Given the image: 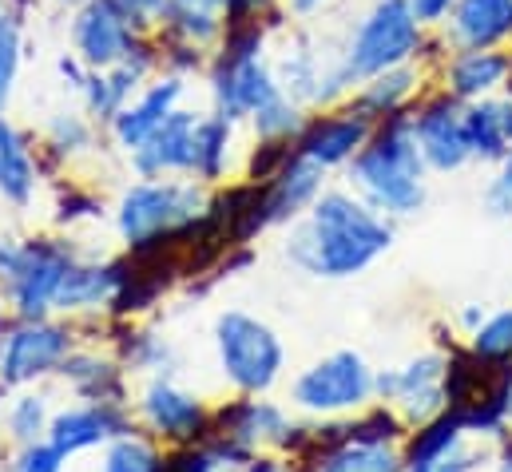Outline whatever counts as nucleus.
I'll list each match as a JSON object with an SVG mask.
<instances>
[{
	"label": "nucleus",
	"instance_id": "f704fd0d",
	"mask_svg": "<svg viewBox=\"0 0 512 472\" xmlns=\"http://www.w3.org/2000/svg\"><path fill=\"white\" fill-rule=\"evenodd\" d=\"M100 472H163V453L143 437V433H124L112 445H104Z\"/></svg>",
	"mask_w": 512,
	"mask_h": 472
},
{
	"label": "nucleus",
	"instance_id": "f3484780",
	"mask_svg": "<svg viewBox=\"0 0 512 472\" xmlns=\"http://www.w3.org/2000/svg\"><path fill=\"white\" fill-rule=\"evenodd\" d=\"M509 48H449L433 68V84L461 104L493 100L509 88Z\"/></svg>",
	"mask_w": 512,
	"mask_h": 472
},
{
	"label": "nucleus",
	"instance_id": "09e8293b",
	"mask_svg": "<svg viewBox=\"0 0 512 472\" xmlns=\"http://www.w3.org/2000/svg\"><path fill=\"white\" fill-rule=\"evenodd\" d=\"M243 472H290V465H282L278 457H251Z\"/></svg>",
	"mask_w": 512,
	"mask_h": 472
},
{
	"label": "nucleus",
	"instance_id": "a19ab883",
	"mask_svg": "<svg viewBox=\"0 0 512 472\" xmlns=\"http://www.w3.org/2000/svg\"><path fill=\"white\" fill-rule=\"evenodd\" d=\"M481 203H485L489 219H512V151L497 163V171H493Z\"/></svg>",
	"mask_w": 512,
	"mask_h": 472
},
{
	"label": "nucleus",
	"instance_id": "2f4dec72",
	"mask_svg": "<svg viewBox=\"0 0 512 472\" xmlns=\"http://www.w3.org/2000/svg\"><path fill=\"white\" fill-rule=\"evenodd\" d=\"M227 32V20L223 12H207V8H183V4H171L163 28L155 36H171V40H187V44H199V48H211L223 40Z\"/></svg>",
	"mask_w": 512,
	"mask_h": 472
},
{
	"label": "nucleus",
	"instance_id": "a18cd8bd",
	"mask_svg": "<svg viewBox=\"0 0 512 472\" xmlns=\"http://www.w3.org/2000/svg\"><path fill=\"white\" fill-rule=\"evenodd\" d=\"M409 8H413V16H417L429 32H437V28L445 24V16H449L453 0H409Z\"/></svg>",
	"mask_w": 512,
	"mask_h": 472
},
{
	"label": "nucleus",
	"instance_id": "f257e3e1",
	"mask_svg": "<svg viewBox=\"0 0 512 472\" xmlns=\"http://www.w3.org/2000/svg\"><path fill=\"white\" fill-rule=\"evenodd\" d=\"M393 246V219L378 215L350 187H326L318 203L286 227V262L310 278H354Z\"/></svg>",
	"mask_w": 512,
	"mask_h": 472
},
{
	"label": "nucleus",
	"instance_id": "6e6d98bb",
	"mask_svg": "<svg viewBox=\"0 0 512 472\" xmlns=\"http://www.w3.org/2000/svg\"><path fill=\"white\" fill-rule=\"evenodd\" d=\"M4 310H8V298H4V290H0V318H4Z\"/></svg>",
	"mask_w": 512,
	"mask_h": 472
},
{
	"label": "nucleus",
	"instance_id": "a878e982",
	"mask_svg": "<svg viewBox=\"0 0 512 472\" xmlns=\"http://www.w3.org/2000/svg\"><path fill=\"white\" fill-rule=\"evenodd\" d=\"M80 401H104V405H131L128 365L116 357H100L96 350H72L56 373Z\"/></svg>",
	"mask_w": 512,
	"mask_h": 472
},
{
	"label": "nucleus",
	"instance_id": "1a4fd4ad",
	"mask_svg": "<svg viewBox=\"0 0 512 472\" xmlns=\"http://www.w3.org/2000/svg\"><path fill=\"white\" fill-rule=\"evenodd\" d=\"M84 258L80 246L72 238L60 235H32L20 246V262L12 270V278L0 286L8 298L12 318H48L56 314V290L64 282V274L72 270V262Z\"/></svg>",
	"mask_w": 512,
	"mask_h": 472
},
{
	"label": "nucleus",
	"instance_id": "cd10ccee",
	"mask_svg": "<svg viewBox=\"0 0 512 472\" xmlns=\"http://www.w3.org/2000/svg\"><path fill=\"white\" fill-rule=\"evenodd\" d=\"M465 139H469L473 163L497 167L509 155L512 147H509V135H505V123H501V96L465 104Z\"/></svg>",
	"mask_w": 512,
	"mask_h": 472
},
{
	"label": "nucleus",
	"instance_id": "a211bd4d",
	"mask_svg": "<svg viewBox=\"0 0 512 472\" xmlns=\"http://www.w3.org/2000/svg\"><path fill=\"white\" fill-rule=\"evenodd\" d=\"M131 413L128 405H104V401H76V405H64L52 413V425H48V441L72 461L76 453H88V449H104L112 445L116 437L131 433Z\"/></svg>",
	"mask_w": 512,
	"mask_h": 472
},
{
	"label": "nucleus",
	"instance_id": "de8ad7c7",
	"mask_svg": "<svg viewBox=\"0 0 512 472\" xmlns=\"http://www.w3.org/2000/svg\"><path fill=\"white\" fill-rule=\"evenodd\" d=\"M20 246H24V238H12V235H0V286L12 278V270H16V262H20Z\"/></svg>",
	"mask_w": 512,
	"mask_h": 472
},
{
	"label": "nucleus",
	"instance_id": "6e6552de",
	"mask_svg": "<svg viewBox=\"0 0 512 472\" xmlns=\"http://www.w3.org/2000/svg\"><path fill=\"white\" fill-rule=\"evenodd\" d=\"M76 350V326L52 318H12L0 330V393L28 389L60 373L64 357Z\"/></svg>",
	"mask_w": 512,
	"mask_h": 472
},
{
	"label": "nucleus",
	"instance_id": "b1692460",
	"mask_svg": "<svg viewBox=\"0 0 512 472\" xmlns=\"http://www.w3.org/2000/svg\"><path fill=\"white\" fill-rule=\"evenodd\" d=\"M235 167L243 171V147H239V123L203 108L195 127V155H191V175L203 187H227Z\"/></svg>",
	"mask_w": 512,
	"mask_h": 472
},
{
	"label": "nucleus",
	"instance_id": "2eb2a0df",
	"mask_svg": "<svg viewBox=\"0 0 512 472\" xmlns=\"http://www.w3.org/2000/svg\"><path fill=\"white\" fill-rule=\"evenodd\" d=\"M370 135H374V123L366 116H358L350 104L318 108L302 123V131L294 139V151L314 159L326 171H346L350 159L370 143Z\"/></svg>",
	"mask_w": 512,
	"mask_h": 472
},
{
	"label": "nucleus",
	"instance_id": "bb28decb",
	"mask_svg": "<svg viewBox=\"0 0 512 472\" xmlns=\"http://www.w3.org/2000/svg\"><path fill=\"white\" fill-rule=\"evenodd\" d=\"M100 123L88 116L84 108H64V112H52L44 131H40V167H44V179L52 171H60L64 163L96 151L100 143Z\"/></svg>",
	"mask_w": 512,
	"mask_h": 472
},
{
	"label": "nucleus",
	"instance_id": "6ab92c4d",
	"mask_svg": "<svg viewBox=\"0 0 512 472\" xmlns=\"http://www.w3.org/2000/svg\"><path fill=\"white\" fill-rule=\"evenodd\" d=\"M135 44V32L120 20V12L108 0H88L72 8L68 16V48L88 68H112L120 64Z\"/></svg>",
	"mask_w": 512,
	"mask_h": 472
},
{
	"label": "nucleus",
	"instance_id": "39448f33",
	"mask_svg": "<svg viewBox=\"0 0 512 472\" xmlns=\"http://www.w3.org/2000/svg\"><path fill=\"white\" fill-rule=\"evenodd\" d=\"M445 52H449L445 40L413 16L409 0H370V8L358 16L350 36L342 40V68L358 88L362 80L401 64L437 68Z\"/></svg>",
	"mask_w": 512,
	"mask_h": 472
},
{
	"label": "nucleus",
	"instance_id": "c03bdc74",
	"mask_svg": "<svg viewBox=\"0 0 512 472\" xmlns=\"http://www.w3.org/2000/svg\"><path fill=\"white\" fill-rule=\"evenodd\" d=\"M88 72H92V68H88V64H84V60H80V56H76L72 48L56 56V76H60V80H64V88H72L76 96H80V88H84Z\"/></svg>",
	"mask_w": 512,
	"mask_h": 472
},
{
	"label": "nucleus",
	"instance_id": "393cba45",
	"mask_svg": "<svg viewBox=\"0 0 512 472\" xmlns=\"http://www.w3.org/2000/svg\"><path fill=\"white\" fill-rule=\"evenodd\" d=\"M40 183H44L40 147H32V139L4 112L0 116V199L12 211H28L40 195Z\"/></svg>",
	"mask_w": 512,
	"mask_h": 472
},
{
	"label": "nucleus",
	"instance_id": "603ef678",
	"mask_svg": "<svg viewBox=\"0 0 512 472\" xmlns=\"http://www.w3.org/2000/svg\"><path fill=\"white\" fill-rule=\"evenodd\" d=\"M501 405H505V417H509V425H512V373L501 381Z\"/></svg>",
	"mask_w": 512,
	"mask_h": 472
},
{
	"label": "nucleus",
	"instance_id": "473e14b6",
	"mask_svg": "<svg viewBox=\"0 0 512 472\" xmlns=\"http://www.w3.org/2000/svg\"><path fill=\"white\" fill-rule=\"evenodd\" d=\"M306 108L302 104H294L286 92L278 96V100H270L266 108H258L255 116L247 119V127H251V135L255 139H274V143H294L298 139V131H302V123H306Z\"/></svg>",
	"mask_w": 512,
	"mask_h": 472
},
{
	"label": "nucleus",
	"instance_id": "4d7b16f0",
	"mask_svg": "<svg viewBox=\"0 0 512 472\" xmlns=\"http://www.w3.org/2000/svg\"><path fill=\"white\" fill-rule=\"evenodd\" d=\"M509 56H512V48H509ZM505 92L512 96V64H509V88H505Z\"/></svg>",
	"mask_w": 512,
	"mask_h": 472
},
{
	"label": "nucleus",
	"instance_id": "423d86ee",
	"mask_svg": "<svg viewBox=\"0 0 512 472\" xmlns=\"http://www.w3.org/2000/svg\"><path fill=\"white\" fill-rule=\"evenodd\" d=\"M215 357L223 381L247 397H266L286 369L282 338L247 310H223L215 318Z\"/></svg>",
	"mask_w": 512,
	"mask_h": 472
},
{
	"label": "nucleus",
	"instance_id": "7c9ffc66",
	"mask_svg": "<svg viewBox=\"0 0 512 472\" xmlns=\"http://www.w3.org/2000/svg\"><path fill=\"white\" fill-rule=\"evenodd\" d=\"M24 16H16L12 8H0V112L12 108V96L20 88V72H24V48H28V32H24Z\"/></svg>",
	"mask_w": 512,
	"mask_h": 472
},
{
	"label": "nucleus",
	"instance_id": "5fc2aeb1",
	"mask_svg": "<svg viewBox=\"0 0 512 472\" xmlns=\"http://www.w3.org/2000/svg\"><path fill=\"white\" fill-rule=\"evenodd\" d=\"M48 4H56V8H68V12H72V8H80V4H88V0H48Z\"/></svg>",
	"mask_w": 512,
	"mask_h": 472
},
{
	"label": "nucleus",
	"instance_id": "8fccbe9b",
	"mask_svg": "<svg viewBox=\"0 0 512 472\" xmlns=\"http://www.w3.org/2000/svg\"><path fill=\"white\" fill-rule=\"evenodd\" d=\"M485 318H489V314H485L481 306H469V310H461V326H465L469 334H473V330H477V326H481Z\"/></svg>",
	"mask_w": 512,
	"mask_h": 472
},
{
	"label": "nucleus",
	"instance_id": "9d476101",
	"mask_svg": "<svg viewBox=\"0 0 512 472\" xmlns=\"http://www.w3.org/2000/svg\"><path fill=\"white\" fill-rule=\"evenodd\" d=\"M135 413L151 437H159L175 449L203 445L211 437V425H215V409H207V401L199 393L171 381V373L147 377V385L139 389Z\"/></svg>",
	"mask_w": 512,
	"mask_h": 472
},
{
	"label": "nucleus",
	"instance_id": "ddd939ff",
	"mask_svg": "<svg viewBox=\"0 0 512 472\" xmlns=\"http://www.w3.org/2000/svg\"><path fill=\"white\" fill-rule=\"evenodd\" d=\"M211 433L227 437L251 453H262V449L290 453V449L306 445V429L290 417V409H282L278 401H266V397H247V393H239V401L215 409Z\"/></svg>",
	"mask_w": 512,
	"mask_h": 472
},
{
	"label": "nucleus",
	"instance_id": "3c124183",
	"mask_svg": "<svg viewBox=\"0 0 512 472\" xmlns=\"http://www.w3.org/2000/svg\"><path fill=\"white\" fill-rule=\"evenodd\" d=\"M171 4H183V8H207V12H223L227 0H171Z\"/></svg>",
	"mask_w": 512,
	"mask_h": 472
},
{
	"label": "nucleus",
	"instance_id": "49530a36",
	"mask_svg": "<svg viewBox=\"0 0 512 472\" xmlns=\"http://www.w3.org/2000/svg\"><path fill=\"white\" fill-rule=\"evenodd\" d=\"M334 0H282V8H286V16L294 20V24H310L318 12H326Z\"/></svg>",
	"mask_w": 512,
	"mask_h": 472
},
{
	"label": "nucleus",
	"instance_id": "f03ea898",
	"mask_svg": "<svg viewBox=\"0 0 512 472\" xmlns=\"http://www.w3.org/2000/svg\"><path fill=\"white\" fill-rule=\"evenodd\" d=\"M346 187L385 219H409L429 199V167L417 147L413 116L397 112L374 123L370 143L350 159Z\"/></svg>",
	"mask_w": 512,
	"mask_h": 472
},
{
	"label": "nucleus",
	"instance_id": "dca6fc26",
	"mask_svg": "<svg viewBox=\"0 0 512 472\" xmlns=\"http://www.w3.org/2000/svg\"><path fill=\"white\" fill-rule=\"evenodd\" d=\"M326 187H330V171L294 151L274 179L258 183V223H262V231L298 223L318 203V195Z\"/></svg>",
	"mask_w": 512,
	"mask_h": 472
},
{
	"label": "nucleus",
	"instance_id": "412c9836",
	"mask_svg": "<svg viewBox=\"0 0 512 472\" xmlns=\"http://www.w3.org/2000/svg\"><path fill=\"white\" fill-rule=\"evenodd\" d=\"M128 278V258H76L56 290V314H100L112 310Z\"/></svg>",
	"mask_w": 512,
	"mask_h": 472
},
{
	"label": "nucleus",
	"instance_id": "79ce46f5",
	"mask_svg": "<svg viewBox=\"0 0 512 472\" xmlns=\"http://www.w3.org/2000/svg\"><path fill=\"white\" fill-rule=\"evenodd\" d=\"M223 20H227V24H243V20H278V24L290 28V16H286L282 0H227Z\"/></svg>",
	"mask_w": 512,
	"mask_h": 472
},
{
	"label": "nucleus",
	"instance_id": "9b49d317",
	"mask_svg": "<svg viewBox=\"0 0 512 472\" xmlns=\"http://www.w3.org/2000/svg\"><path fill=\"white\" fill-rule=\"evenodd\" d=\"M374 397L393 405L405 425H425L449 409V357L421 354L374 377Z\"/></svg>",
	"mask_w": 512,
	"mask_h": 472
},
{
	"label": "nucleus",
	"instance_id": "72a5a7b5",
	"mask_svg": "<svg viewBox=\"0 0 512 472\" xmlns=\"http://www.w3.org/2000/svg\"><path fill=\"white\" fill-rule=\"evenodd\" d=\"M120 361L128 365V373H151V377H159V373H171L175 350H171L167 338H159L151 330H131L128 338L120 342Z\"/></svg>",
	"mask_w": 512,
	"mask_h": 472
},
{
	"label": "nucleus",
	"instance_id": "0eeeda50",
	"mask_svg": "<svg viewBox=\"0 0 512 472\" xmlns=\"http://www.w3.org/2000/svg\"><path fill=\"white\" fill-rule=\"evenodd\" d=\"M374 369L358 350H334L290 381V405L310 417L358 413L374 401Z\"/></svg>",
	"mask_w": 512,
	"mask_h": 472
},
{
	"label": "nucleus",
	"instance_id": "e433bc0d",
	"mask_svg": "<svg viewBox=\"0 0 512 472\" xmlns=\"http://www.w3.org/2000/svg\"><path fill=\"white\" fill-rule=\"evenodd\" d=\"M155 44H159L163 72H175V76H183V80L207 76L211 48H199V44H187V40H171V36H155Z\"/></svg>",
	"mask_w": 512,
	"mask_h": 472
},
{
	"label": "nucleus",
	"instance_id": "c85d7f7f",
	"mask_svg": "<svg viewBox=\"0 0 512 472\" xmlns=\"http://www.w3.org/2000/svg\"><path fill=\"white\" fill-rule=\"evenodd\" d=\"M52 413H56V409H52V397H48V393L12 389L8 409H4V433H8V441L20 449V445H32V441L48 437Z\"/></svg>",
	"mask_w": 512,
	"mask_h": 472
},
{
	"label": "nucleus",
	"instance_id": "f8f14e48",
	"mask_svg": "<svg viewBox=\"0 0 512 472\" xmlns=\"http://www.w3.org/2000/svg\"><path fill=\"white\" fill-rule=\"evenodd\" d=\"M409 116L429 175H457L473 163L465 139V104L457 96H449L445 88H425Z\"/></svg>",
	"mask_w": 512,
	"mask_h": 472
},
{
	"label": "nucleus",
	"instance_id": "4be33fe9",
	"mask_svg": "<svg viewBox=\"0 0 512 472\" xmlns=\"http://www.w3.org/2000/svg\"><path fill=\"white\" fill-rule=\"evenodd\" d=\"M437 36L445 48H512V0H453Z\"/></svg>",
	"mask_w": 512,
	"mask_h": 472
},
{
	"label": "nucleus",
	"instance_id": "20e7f679",
	"mask_svg": "<svg viewBox=\"0 0 512 472\" xmlns=\"http://www.w3.org/2000/svg\"><path fill=\"white\" fill-rule=\"evenodd\" d=\"M278 32H286V24H278V20L227 24L223 40L211 52L207 76H203L211 112H219V116L243 127L258 108H266L270 100L282 96L278 76H274V60H270V40Z\"/></svg>",
	"mask_w": 512,
	"mask_h": 472
},
{
	"label": "nucleus",
	"instance_id": "aec40b11",
	"mask_svg": "<svg viewBox=\"0 0 512 472\" xmlns=\"http://www.w3.org/2000/svg\"><path fill=\"white\" fill-rule=\"evenodd\" d=\"M199 108H179L167 123L128 155V167L135 179H187L191 175V155H195V127H199Z\"/></svg>",
	"mask_w": 512,
	"mask_h": 472
},
{
	"label": "nucleus",
	"instance_id": "13d9d810",
	"mask_svg": "<svg viewBox=\"0 0 512 472\" xmlns=\"http://www.w3.org/2000/svg\"><path fill=\"white\" fill-rule=\"evenodd\" d=\"M0 116H4V112H0Z\"/></svg>",
	"mask_w": 512,
	"mask_h": 472
},
{
	"label": "nucleus",
	"instance_id": "ea45409f",
	"mask_svg": "<svg viewBox=\"0 0 512 472\" xmlns=\"http://www.w3.org/2000/svg\"><path fill=\"white\" fill-rule=\"evenodd\" d=\"M64 469H68V457L48 437H40L32 445H20L12 453V465H8V472H64Z\"/></svg>",
	"mask_w": 512,
	"mask_h": 472
},
{
	"label": "nucleus",
	"instance_id": "58836bf2",
	"mask_svg": "<svg viewBox=\"0 0 512 472\" xmlns=\"http://www.w3.org/2000/svg\"><path fill=\"white\" fill-rule=\"evenodd\" d=\"M96 219H104V199H96L92 191H80V187H60L56 227H76V223H96Z\"/></svg>",
	"mask_w": 512,
	"mask_h": 472
},
{
	"label": "nucleus",
	"instance_id": "37998d69",
	"mask_svg": "<svg viewBox=\"0 0 512 472\" xmlns=\"http://www.w3.org/2000/svg\"><path fill=\"white\" fill-rule=\"evenodd\" d=\"M163 472H215V453L203 445H183L171 457H163Z\"/></svg>",
	"mask_w": 512,
	"mask_h": 472
},
{
	"label": "nucleus",
	"instance_id": "c9c22d12",
	"mask_svg": "<svg viewBox=\"0 0 512 472\" xmlns=\"http://www.w3.org/2000/svg\"><path fill=\"white\" fill-rule=\"evenodd\" d=\"M469 354L485 365H501L512 357V306L509 310H497L489 314L473 334H469Z\"/></svg>",
	"mask_w": 512,
	"mask_h": 472
},
{
	"label": "nucleus",
	"instance_id": "5701e85b",
	"mask_svg": "<svg viewBox=\"0 0 512 472\" xmlns=\"http://www.w3.org/2000/svg\"><path fill=\"white\" fill-rule=\"evenodd\" d=\"M433 80V68L429 64H401V68H389L378 72L370 80H362L354 92H350V108L358 116H366L370 123H382L385 116H397V112H409L421 92L429 88Z\"/></svg>",
	"mask_w": 512,
	"mask_h": 472
},
{
	"label": "nucleus",
	"instance_id": "7ed1b4c3",
	"mask_svg": "<svg viewBox=\"0 0 512 472\" xmlns=\"http://www.w3.org/2000/svg\"><path fill=\"white\" fill-rule=\"evenodd\" d=\"M211 187L195 179H135L116 199V235L131 254H163L167 246H195L207 231Z\"/></svg>",
	"mask_w": 512,
	"mask_h": 472
},
{
	"label": "nucleus",
	"instance_id": "4c0bfd02",
	"mask_svg": "<svg viewBox=\"0 0 512 472\" xmlns=\"http://www.w3.org/2000/svg\"><path fill=\"white\" fill-rule=\"evenodd\" d=\"M135 36H155L171 12V0H108Z\"/></svg>",
	"mask_w": 512,
	"mask_h": 472
},
{
	"label": "nucleus",
	"instance_id": "4468645a",
	"mask_svg": "<svg viewBox=\"0 0 512 472\" xmlns=\"http://www.w3.org/2000/svg\"><path fill=\"white\" fill-rule=\"evenodd\" d=\"M187 92H191V80H183L175 72H159L151 84H143L128 104L120 108V116L108 123V131H104L108 143L116 151H124V155L139 151L167 123L171 112H179L187 104Z\"/></svg>",
	"mask_w": 512,
	"mask_h": 472
},
{
	"label": "nucleus",
	"instance_id": "c756f323",
	"mask_svg": "<svg viewBox=\"0 0 512 472\" xmlns=\"http://www.w3.org/2000/svg\"><path fill=\"white\" fill-rule=\"evenodd\" d=\"M461 441H469V433H465V421H461V413L457 409H445L441 417H433V421H425V425H417V433L409 437V445H405V465H425V461H437V457H445L449 449H457Z\"/></svg>",
	"mask_w": 512,
	"mask_h": 472
},
{
	"label": "nucleus",
	"instance_id": "864d4df0",
	"mask_svg": "<svg viewBox=\"0 0 512 472\" xmlns=\"http://www.w3.org/2000/svg\"><path fill=\"white\" fill-rule=\"evenodd\" d=\"M497 472H512V445H505V453H501V465Z\"/></svg>",
	"mask_w": 512,
	"mask_h": 472
}]
</instances>
